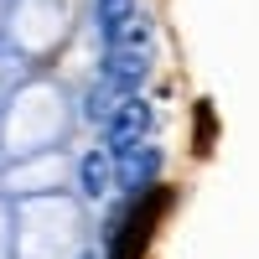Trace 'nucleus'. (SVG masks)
I'll return each instance as SVG.
<instances>
[{"label":"nucleus","instance_id":"4","mask_svg":"<svg viewBox=\"0 0 259 259\" xmlns=\"http://www.w3.org/2000/svg\"><path fill=\"white\" fill-rule=\"evenodd\" d=\"M145 73H150V52L145 47H130V41H119V47L109 52V62H104V83L119 89V94H135L145 83Z\"/></svg>","mask_w":259,"mask_h":259},{"label":"nucleus","instance_id":"1","mask_svg":"<svg viewBox=\"0 0 259 259\" xmlns=\"http://www.w3.org/2000/svg\"><path fill=\"white\" fill-rule=\"evenodd\" d=\"M171 207V192L161 182H150L145 192H135V202H130V212L114 223V239H109V259H140L150 249V233H156L161 212Z\"/></svg>","mask_w":259,"mask_h":259},{"label":"nucleus","instance_id":"5","mask_svg":"<svg viewBox=\"0 0 259 259\" xmlns=\"http://www.w3.org/2000/svg\"><path fill=\"white\" fill-rule=\"evenodd\" d=\"M78 187H83V197H104L114 187V156L109 150H89L78 161Z\"/></svg>","mask_w":259,"mask_h":259},{"label":"nucleus","instance_id":"2","mask_svg":"<svg viewBox=\"0 0 259 259\" xmlns=\"http://www.w3.org/2000/svg\"><path fill=\"white\" fill-rule=\"evenodd\" d=\"M109 156H114V187H124L130 197H135V192H145L150 182L161 177V150L145 145V140L124 145V150H109Z\"/></svg>","mask_w":259,"mask_h":259},{"label":"nucleus","instance_id":"3","mask_svg":"<svg viewBox=\"0 0 259 259\" xmlns=\"http://www.w3.org/2000/svg\"><path fill=\"white\" fill-rule=\"evenodd\" d=\"M145 135H150V104L135 99V94H124L109 109V119H104V140H109V150H124V145H135Z\"/></svg>","mask_w":259,"mask_h":259}]
</instances>
